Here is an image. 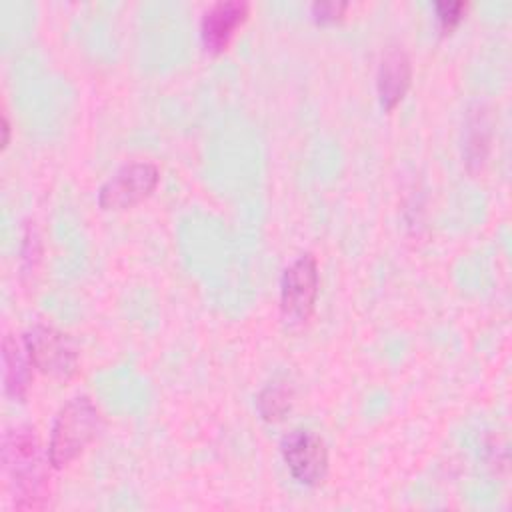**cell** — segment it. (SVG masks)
I'll return each instance as SVG.
<instances>
[{
    "label": "cell",
    "mask_w": 512,
    "mask_h": 512,
    "mask_svg": "<svg viewBox=\"0 0 512 512\" xmlns=\"http://www.w3.org/2000/svg\"><path fill=\"white\" fill-rule=\"evenodd\" d=\"M2 462L14 482V504L20 510H40L46 506V468L40 442L32 428L18 426L4 434Z\"/></svg>",
    "instance_id": "1"
},
{
    "label": "cell",
    "mask_w": 512,
    "mask_h": 512,
    "mask_svg": "<svg viewBox=\"0 0 512 512\" xmlns=\"http://www.w3.org/2000/svg\"><path fill=\"white\" fill-rule=\"evenodd\" d=\"M102 426V416L98 406L88 396H76L68 400L56 414L50 444L48 460L54 468H64L72 464L86 446L96 438Z\"/></svg>",
    "instance_id": "2"
},
{
    "label": "cell",
    "mask_w": 512,
    "mask_h": 512,
    "mask_svg": "<svg viewBox=\"0 0 512 512\" xmlns=\"http://www.w3.org/2000/svg\"><path fill=\"white\" fill-rule=\"evenodd\" d=\"M318 288V262L310 252L286 266L280 278V310L288 324H304L312 316Z\"/></svg>",
    "instance_id": "3"
},
{
    "label": "cell",
    "mask_w": 512,
    "mask_h": 512,
    "mask_svg": "<svg viewBox=\"0 0 512 512\" xmlns=\"http://www.w3.org/2000/svg\"><path fill=\"white\" fill-rule=\"evenodd\" d=\"M160 170L154 162L134 160L120 166L98 190V204L104 210H124L146 200L158 186Z\"/></svg>",
    "instance_id": "4"
},
{
    "label": "cell",
    "mask_w": 512,
    "mask_h": 512,
    "mask_svg": "<svg viewBox=\"0 0 512 512\" xmlns=\"http://www.w3.org/2000/svg\"><path fill=\"white\" fill-rule=\"evenodd\" d=\"M24 346L34 368L54 378H70L78 370V352L68 334L36 324L24 336Z\"/></svg>",
    "instance_id": "5"
},
{
    "label": "cell",
    "mask_w": 512,
    "mask_h": 512,
    "mask_svg": "<svg viewBox=\"0 0 512 512\" xmlns=\"http://www.w3.org/2000/svg\"><path fill=\"white\" fill-rule=\"evenodd\" d=\"M280 454L290 476L302 486H318L328 474L326 442L312 430H290L280 442Z\"/></svg>",
    "instance_id": "6"
},
{
    "label": "cell",
    "mask_w": 512,
    "mask_h": 512,
    "mask_svg": "<svg viewBox=\"0 0 512 512\" xmlns=\"http://www.w3.org/2000/svg\"><path fill=\"white\" fill-rule=\"evenodd\" d=\"M250 6L242 0H222L208 6L200 18V38L208 52H222L246 22Z\"/></svg>",
    "instance_id": "7"
},
{
    "label": "cell",
    "mask_w": 512,
    "mask_h": 512,
    "mask_svg": "<svg viewBox=\"0 0 512 512\" xmlns=\"http://www.w3.org/2000/svg\"><path fill=\"white\" fill-rule=\"evenodd\" d=\"M410 80L412 64L408 54L402 48H390L380 60L376 74V90L380 104L386 110L396 108L402 102L406 90L410 88Z\"/></svg>",
    "instance_id": "8"
},
{
    "label": "cell",
    "mask_w": 512,
    "mask_h": 512,
    "mask_svg": "<svg viewBox=\"0 0 512 512\" xmlns=\"http://www.w3.org/2000/svg\"><path fill=\"white\" fill-rule=\"evenodd\" d=\"M26 346L18 342L12 334H8L2 342V374H4V392L14 398L22 400L26 396L30 384V358L26 360Z\"/></svg>",
    "instance_id": "9"
},
{
    "label": "cell",
    "mask_w": 512,
    "mask_h": 512,
    "mask_svg": "<svg viewBox=\"0 0 512 512\" xmlns=\"http://www.w3.org/2000/svg\"><path fill=\"white\" fill-rule=\"evenodd\" d=\"M292 398H294L292 386L284 380H274L258 392L256 408L266 422H278L292 408Z\"/></svg>",
    "instance_id": "10"
},
{
    "label": "cell",
    "mask_w": 512,
    "mask_h": 512,
    "mask_svg": "<svg viewBox=\"0 0 512 512\" xmlns=\"http://www.w3.org/2000/svg\"><path fill=\"white\" fill-rule=\"evenodd\" d=\"M434 10H436V18L442 24V28H452L462 20V16L466 12V4L464 2H436Z\"/></svg>",
    "instance_id": "11"
},
{
    "label": "cell",
    "mask_w": 512,
    "mask_h": 512,
    "mask_svg": "<svg viewBox=\"0 0 512 512\" xmlns=\"http://www.w3.org/2000/svg\"><path fill=\"white\" fill-rule=\"evenodd\" d=\"M344 10H346L344 2H316V4H312V14L320 22H334L342 16Z\"/></svg>",
    "instance_id": "12"
},
{
    "label": "cell",
    "mask_w": 512,
    "mask_h": 512,
    "mask_svg": "<svg viewBox=\"0 0 512 512\" xmlns=\"http://www.w3.org/2000/svg\"><path fill=\"white\" fill-rule=\"evenodd\" d=\"M2 130H4V140H2V144L6 146V144H8V136H10V124H8L6 116L2 118Z\"/></svg>",
    "instance_id": "13"
}]
</instances>
